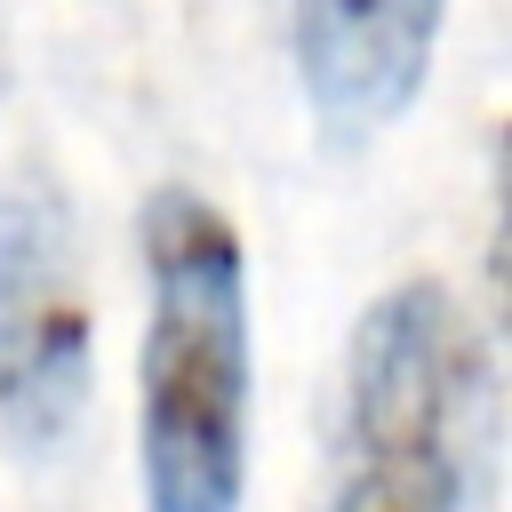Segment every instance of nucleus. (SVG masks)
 <instances>
[{
    "label": "nucleus",
    "instance_id": "4",
    "mask_svg": "<svg viewBox=\"0 0 512 512\" xmlns=\"http://www.w3.org/2000/svg\"><path fill=\"white\" fill-rule=\"evenodd\" d=\"M440 24L448 0H288V56L320 136L360 144L392 128L432 80Z\"/></svg>",
    "mask_w": 512,
    "mask_h": 512
},
{
    "label": "nucleus",
    "instance_id": "2",
    "mask_svg": "<svg viewBox=\"0 0 512 512\" xmlns=\"http://www.w3.org/2000/svg\"><path fill=\"white\" fill-rule=\"evenodd\" d=\"M144 352H136V480L144 512H240L256 320L248 248L192 184H152L136 208Z\"/></svg>",
    "mask_w": 512,
    "mask_h": 512
},
{
    "label": "nucleus",
    "instance_id": "1",
    "mask_svg": "<svg viewBox=\"0 0 512 512\" xmlns=\"http://www.w3.org/2000/svg\"><path fill=\"white\" fill-rule=\"evenodd\" d=\"M504 368L448 280H392L344 336L320 512H496Z\"/></svg>",
    "mask_w": 512,
    "mask_h": 512
},
{
    "label": "nucleus",
    "instance_id": "3",
    "mask_svg": "<svg viewBox=\"0 0 512 512\" xmlns=\"http://www.w3.org/2000/svg\"><path fill=\"white\" fill-rule=\"evenodd\" d=\"M96 384V320L72 192L48 168L0 176V440L32 464L56 456Z\"/></svg>",
    "mask_w": 512,
    "mask_h": 512
},
{
    "label": "nucleus",
    "instance_id": "5",
    "mask_svg": "<svg viewBox=\"0 0 512 512\" xmlns=\"http://www.w3.org/2000/svg\"><path fill=\"white\" fill-rule=\"evenodd\" d=\"M488 328L496 368L512 376V112L488 128Z\"/></svg>",
    "mask_w": 512,
    "mask_h": 512
}]
</instances>
